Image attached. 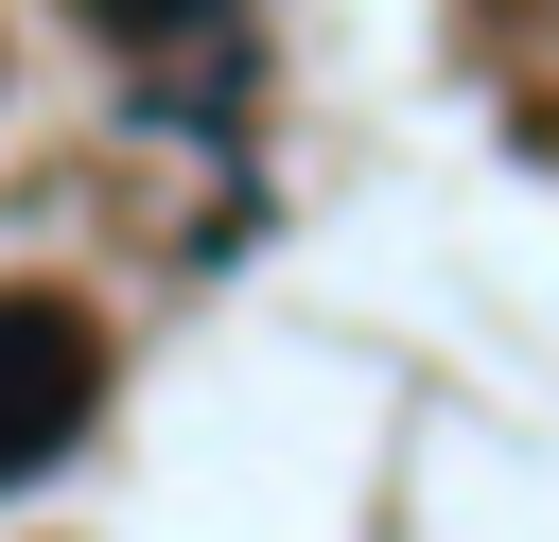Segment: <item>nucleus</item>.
Instances as JSON below:
<instances>
[{"label": "nucleus", "mask_w": 559, "mask_h": 542, "mask_svg": "<svg viewBox=\"0 0 559 542\" xmlns=\"http://www.w3.org/2000/svg\"><path fill=\"white\" fill-rule=\"evenodd\" d=\"M105 35H175V17H210V0H87Z\"/></svg>", "instance_id": "obj_2"}, {"label": "nucleus", "mask_w": 559, "mask_h": 542, "mask_svg": "<svg viewBox=\"0 0 559 542\" xmlns=\"http://www.w3.org/2000/svg\"><path fill=\"white\" fill-rule=\"evenodd\" d=\"M87 385H105V350H87V315H52V297H0V490H17L35 455H70V420H87Z\"/></svg>", "instance_id": "obj_1"}]
</instances>
